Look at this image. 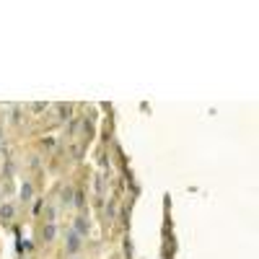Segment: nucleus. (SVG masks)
I'll return each instance as SVG.
<instances>
[{
	"label": "nucleus",
	"instance_id": "nucleus-2",
	"mask_svg": "<svg viewBox=\"0 0 259 259\" xmlns=\"http://www.w3.org/2000/svg\"><path fill=\"white\" fill-rule=\"evenodd\" d=\"M21 200H24V202L31 200V184L29 182H24V187H21Z\"/></svg>",
	"mask_w": 259,
	"mask_h": 259
},
{
	"label": "nucleus",
	"instance_id": "nucleus-4",
	"mask_svg": "<svg viewBox=\"0 0 259 259\" xmlns=\"http://www.w3.org/2000/svg\"><path fill=\"white\" fill-rule=\"evenodd\" d=\"M55 233H57V228H55V226H47V228H45V239L52 241V239H55Z\"/></svg>",
	"mask_w": 259,
	"mask_h": 259
},
{
	"label": "nucleus",
	"instance_id": "nucleus-5",
	"mask_svg": "<svg viewBox=\"0 0 259 259\" xmlns=\"http://www.w3.org/2000/svg\"><path fill=\"white\" fill-rule=\"evenodd\" d=\"M0 135H3V133H0Z\"/></svg>",
	"mask_w": 259,
	"mask_h": 259
},
{
	"label": "nucleus",
	"instance_id": "nucleus-3",
	"mask_svg": "<svg viewBox=\"0 0 259 259\" xmlns=\"http://www.w3.org/2000/svg\"><path fill=\"white\" fill-rule=\"evenodd\" d=\"M78 244H80V241H78V236H75V233H70V236H68V249H70V251H75V249H78Z\"/></svg>",
	"mask_w": 259,
	"mask_h": 259
},
{
	"label": "nucleus",
	"instance_id": "nucleus-1",
	"mask_svg": "<svg viewBox=\"0 0 259 259\" xmlns=\"http://www.w3.org/2000/svg\"><path fill=\"white\" fill-rule=\"evenodd\" d=\"M0 218H3V221H11L13 218V205H0Z\"/></svg>",
	"mask_w": 259,
	"mask_h": 259
}]
</instances>
